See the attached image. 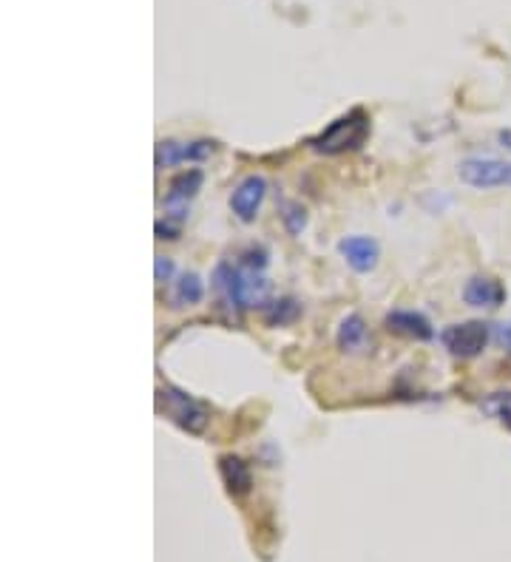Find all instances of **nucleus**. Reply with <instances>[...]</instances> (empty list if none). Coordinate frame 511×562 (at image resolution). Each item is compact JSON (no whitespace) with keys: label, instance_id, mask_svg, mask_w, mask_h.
<instances>
[{"label":"nucleus","instance_id":"f257e3e1","mask_svg":"<svg viewBox=\"0 0 511 562\" xmlns=\"http://www.w3.org/2000/svg\"><path fill=\"white\" fill-rule=\"evenodd\" d=\"M370 134V120L361 108H355L350 114H344L341 120H335L324 134H318L316 140L310 142L316 151L321 154H341V151H350L358 148L361 142L367 140Z\"/></svg>","mask_w":511,"mask_h":562},{"label":"nucleus","instance_id":"f03ea898","mask_svg":"<svg viewBox=\"0 0 511 562\" xmlns=\"http://www.w3.org/2000/svg\"><path fill=\"white\" fill-rule=\"evenodd\" d=\"M443 347L455 358H475L486 350L489 344V327L483 321H466V324H452L441 335Z\"/></svg>","mask_w":511,"mask_h":562},{"label":"nucleus","instance_id":"7ed1b4c3","mask_svg":"<svg viewBox=\"0 0 511 562\" xmlns=\"http://www.w3.org/2000/svg\"><path fill=\"white\" fill-rule=\"evenodd\" d=\"M460 179L472 188H511V162L503 159H466L458 168Z\"/></svg>","mask_w":511,"mask_h":562},{"label":"nucleus","instance_id":"20e7f679","mask_svg":"<svg viewBox=\"0 0 511 562\" xmlns=\"http://www.w3.org/2000/svg\"><path fill=\"white\" fill-rule=\"evenodd\" d=\"M159 398L165 401V412H168V418H171L174 423H179L185 432L199 435V432L208 426V412H205V406L196 404L191 395L177 392V389H165Z\"/></svg>","mask_w":511,"mask_h":562},{"label":"nucleus","instance_id":"39448f33","mask_svg":"<svg viewBox=\"0 0 511 562\" xmlns=\"http://www.w3.org/2000/svg\"><path fill=\"white\" fill-rule=\"evenodd\" d=\"M199 188H202V171H196V168L174 176L171 185H168V196H165V211H168L165 216L177 219L182 225L185 216H188V202L194 199Z\"/></svg>","mask_w":511,"mask_h":562},{"label":"nucleus","instance_id":"423d86ee","mask_svg":"<svg viewBox=\"0 0 511 562\" xmlns=\"http://www.w3.org/2000/svg\"><path fill=\"white\" fill-rule=\"evenodd\" d=\"M267 194V182L262 176H247L236 185V191L230 196V211L236 213V219L242 222H253L256 213L262 208Z\"/></svg>","mask_w":511,"mask_h":562},{"label":"nucleus","instance_id":"0eeeda50","mask_svg":"<svg viewBox=\"0 0 511 562\" xmlns=\"http://www.w3.org/2000/svg\"><path fill=\"white\" fill-rule=\"evenodd\" d=\"M338 250L355 273H370L381 259V247L370 236H347V239L338 242Z\"/></svg>","mask_w":511,"mask_h":562},{"label":"nucleus","instance_id":"6e6552de","mask_svg":"<svg viewBox=\"0 0 511 562\" xmlns=\"http://www.w3.org/2000/svg\"><path fill=\"white\" fill-rule=\"evenodd\" d=\"M463 301L469 307H486V310H494L506 301V287L500 284L492 276H475V279L466 281L463 287Z\"/></svg>","mask_w":511,"mask_h":562},{"label":"nucleus","instance_id":"1a4fd4ad","mask_svg":"<svg viewBox=\"0 0 511 562\" xmlns=\"http://www.w3.org/2000/svg\"><path fill=\"white\" fill-rule=\"evenodd\" d=\"M213 142L199 140L188 142V145H179V142H159L157 145V165H182V162H199V159L211 157Z\"/></svg>","mask_w":511,"mask_h":562},{"label":"nucleus","instance_id":"9d476101","mask_svg":"<svg viewBox=\"0 0 511 562\" xmlns=\"http://www.w3.org/2000/svg\"><path fill=\"white\" fill-rule=\"evenodd\" d=\"M387 327L392 333L406 335V338H415V341H429L435 330L429 327V321L421 313H409V310H395L387 316Z\"/></svg>","mask_w":511,"mask_h":562},{"label":"nucleus","instance_id":"9b49d317","mask_svg":"<svg viewBox=\"0 0 511 562\" xmlns=\"http://www.w3.org/2000/svg\"><path fill=\"white\" fill-rule=\"evenodd\" d=\"M219 475H222V480H225V486H228V492L233 497H245L250 492V486H253V477H250L247 463L233 455L219 460Z\"/></svg>","mask_w":511,"mask_h":562},{"label":"nucleus","instance_id":"f8f14e48","mask_svg":"<svg viewBox=\"0 0 511 562\" xmlns=\"http://www.w3.org/2000/svg\"><path fill=\"white\" fill-rule=\"evenodd\" d=\"M480 412L500 421L506 429H511V392H494L489 398L480 401Z\"/></svg>","mask_w":511,"mask_h":562},{"label":"nucleus","instance_id":"ddd939ff","mask_svg":"<svg viewBox=\"0 0 511 562\" xmlns=\"http://www.w3.org/2000/svg\"><path fill=\"white\" fill-rule=\"evenodd\" d=\"M364 338H367V327H364V321L358 316H350L344 318V324H341V330H338V344L344 347V350H361V344H364Z\"/></svg>","mask_w":511,"mask_h":562},{"label":"nucleus","instance_id":"4468645a","mask_svg":"<svg viewBox=\"0 0 511 562\" xmlns=\"http://www.w3.org/2000/svg\"><path fill=\"white\" fill-rule=\"evenodd\" d=\"M202 296H205V287H202V279H199L196 273H185V276L177 281L179 304H199Z\"/></svg>","mask_w":511,"mask_h":562},{"label":"nucleus","instance_id":"2eb2a0df","mask_svg":"<svg viewBox=\"0 0 511 562\" xmlns=\"http://www.w3.org/2000/svg\"><path fill=\"white\" fill-rule=\"evenodd\" d=\"M284 222H287V230H290V233H301V228L307 225V213H304V208L296 205V202H287V205H284Z\"/></svg>","mask_w":511,"mask_h":562},{"label":"nucleus","instance_id":"dca6fc26","mask_svg":"<svg viewBox=\"0 0 511 562\" xmlns=\"http://www.w3.org/2000/svg\"><path fill=\"white\" fill-rule=\"evenodd\" d=\"M171 276H174V262L165 256H157V281H168Z\"/></svg>","mask_w":511,"mask_h":562},{"label":"nucleus","instance_id":"f3484780","mask_svg":"<svg viewBox=\"0 0 511 562\" xmlns=\"http://www.w3.org/2000/svg\"><path fill=\"white\" fill-rule=\"evenodd\" d=\"M497 338H500V344L511 352V321L509 324H500V327H497Z\"/></svg>","mask_w":511,"mask_h":562},{"label":"nucleus","instance_id":"a211bd4d","mask_svg":"<svg viewBox=\"0 0 511 562\" xmlns=\"http://www.w3.org/2000/svg\"><path fill=\"white\" fill-rule=\"evenodd\" d=\"M500 142H503L506 151H511V131H500Z\"/></svg>","mask_w":511,"mask_h":562}]
</instances>
